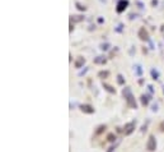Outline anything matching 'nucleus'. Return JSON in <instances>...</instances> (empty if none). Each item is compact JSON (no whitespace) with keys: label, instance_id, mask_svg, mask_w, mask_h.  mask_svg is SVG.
I'll return each instance as SVG.
<instances>
[{"label":"nucleus","instance_id":"nucleus-28","mask_svg":"<svg viewBox=\"0 0 164 152\" xmlns=\"http://www.w3.org/2000/svg\"><path fill=\"white\" fill-rule=\"evenodd\" d=\"M163 93H164V86H163Z\"/></svg>","mask_w":164,"mask_h":152},{"label":"nucleus","instance_id":"nucleus-16","mask_svg":"<svg viewBox=\"0 0 164 152\" xmlns=\"http://www.w3.org/2000/svg\"><path fill=\"white\" fill-rule=\"evenodd\" d=\"M134 68H135V70H136V74H137V76H141V74H143V69H141L140 65H135Z\"/></svg>","mask_w":164,"mask_h":152},{"label":"nucleus","instance_id":"nucleus-18","mask_svg":"<svg viewBox=\"0 0 164 152\" xmlns=\"http://www.w3.org/2000/svg\"><path fill=\"white\" fill-rule=\"evenodd\" d=\"M76 8H78L79 10H81V12H84V10L87 9L85 6H83V5H80V4H76Z\"/></svg>","mask_w":164,"mask_h":152},{"label":"nucleus","instance_id":"nucleus-20","mask_svg":"<svg viewBox=\"0 0 164 152\" xmlns=\"http://www.w3.org/2000/svg\"><path fill=\"white\" fill-rule=\"evenodd\" d=\"M87 72H88V68H85V69H84V70H81V72H80V73H79V76L81 77V76H84V74H85V73H87Z\"/></svg>","mask_w":164,"mask_h":152},{"label":"nucleus","instance_id":"nucleus-1","mask_svg":"<svg viewBox=\"0 0 164 152\" xmlns=\"http://www.w3.org/2000/svg\"><path fill=\"white\" fill-rule=\"evenodd\" d=\"M122 95H123V97L126 98V102H127V105L131 107V109H137V104H136V100H135L134 95H132V92H131V88L130 87H125L123 90H122Z\"/></svg>","mask_w":164,"mask_h":152},{"label":"nucleus","instance_id":"nucleus-22","mask_svg":"<svg viewBox=\"0 0 164 152\" xmlns=\"http://www.w3.org/2000/svg\"><path fill=\"white\" fill-rule=\"evenodd\" d=\"M122 27H123L122 24H118V26H117V28H116V32H121V31H122Z\"/></svg>","mask_w":164,"mask_h":152},{"label":"nucleus","instance_id":"nucleus-5","mask_svg":"<svg viewBox=\"0 0 164 152\" xmlns=\"http://www.w3.org/2000/svg\"><path fill=\"white\" fill-rule=\"evenodd\" d=\"M127 5H129L127 0H120L118 4H117V8H116L117 13H122V12H123V10L127 8Z\"/></svg>","mask_w":164,"mask_h":152},{"label":"nucleus","instance_id":"nucleus-24","mask_svg":"<svg viewBox=\"0 0 164 152\" xmlns=\"http://www.w3.org/2000/svg\"><path fill=\"white\" fill-rule=\"evenodd\" d=\"M148 88H149V91L151 92V93L154 92V88H153V86H150V84H149V86H148Z\"/></svg>","mask_w":164,"mask_h":152},{"label":"nucleus","instance_id":"nucleus-26","mask_svg":"<svg viewBox=\"0 0 164 152\" xmlns=\"http://www.w3.org/2000/svg\"><path fill=\"white\" fill-rule=\"evenodd\" d=\"M98 22L99 23H103V18H98Z\"/></svg>","mask_w":164,"mask_h":152},{"label":"nucleus","instance_id":"nucleus-4","mask_svg":"<svg viewBox=\"0 0 164 152\" xmlns=\"http://www.w3.org/2000/svg\"><path fill=\"white\" fill-rule=\"evenodd\" d=\"M137 36H139V37H140V40H143V41H149V33H148V31L145 30L144 27L139 30Z\"/></svg>","mask_w":164,"mask_h":152},{"label":"nucleus","instance_id":"nucleus-14","mask_svg":"<svg viewBox=\"0 0 164 152\" xmlns=\"http://www.w3.org/2000/svg\"><path fill=\"white\" fill-rule=\"evenodd\" d=\"M105 129H106V125H99L98 128H97V130H95V134H101V133H103L105 132Z\"/></svg>","mask_w":164,"mask_h":152},{"label":"nucleus","instance_id":"nucleus-8","mask_svg":"<svg viewBox=\"0 0 164 152\" xmlns=\"http://www.w3.org/2000/svg\"><path fill=\"white\" fill-rule=\"evenodd\" d=\"M102 86H103V88H105L107 92H109V93H116V88H113L112 86L107 84V83H105V82H103V84H102Z\"/></svg>","mask_w":164,"mask_h":152},{"label":"nucleus","instance_id":"nucleus-7","mask_svg":"<svg viewBox=\"0 0 164 152\" xmlns=\"http://www.w3.org/2000/svg\"><path fill=\"white\" fill-rule=\"evenodd\" d=\"M84 64H85V59L80 56V58H78V60L75 61V68H78V69H79V68H81Z\"/></svg>","mask_w":164,"mask_h":152},{"label":"nucleus","instance_id":"nucleus-25","mask_svg":"<svg viewBox=\"0 0 164 152\" xmlns=\"http://www.w3.org/2000/svg\"><path fill=\"white\" fill-rule=\"evenodd\" d=\"M151 4H153V5H156V4H158V1H156V0H153V1H151Z\"/></svg>","mask_w":164,"mask_h":152},{"label":"nucleus","instance_id":"nucleus-27","mask_svg":"<svg viewBox=\"0 0 164 152\" xmlns=\"http://www.w3.org/2000/svg\"><path fill=\"white\" fill-rule=\"evenodd\" d=\"M160 128H162V130L164 132V123H162V124H160Z\"/></svg>","mask_w":164,"mask_h":152},{"label":"nucleus","instance_id":"nucleus-11","mask_svg":"<svg viewBox=\"0 0 164 152\" xmlns=\"http://www.w3.org/2000/svg\"><path fill=\"white\" fill-rule=\"evenodd\" d=\"M108 76H109V72H108V70H102V72H99V73H98V77H99V78H102V79L107 78Z\"/></svg>","mask_w":164,"mask_h":152},{"label":"nucleus","instance_id":"nucleus-21","mask_svg":"<svg viewBox=\"0 0 164 152\" xmlns=\"http://www.w3.org/2000/svg\"><path fill=\"white\" fill-rule=\"evenodd\" d=\"M151 110H153V111H158V105H156V104H154V105L151 106Z\"/></svg>","mask_w":164,"mask_h":152},{"label":"nucleus","instance_id":"nucleus-23","mask_svg":"<svg viewBox=\"0 0 164 152\" xmlns=\"http://www.w3.org/2000/svg\"><path fill=\"white\" fill-rule=\"evenodd\" d=\"M146 128H148V125H146V124H145V125H143V127H141V132H145V130H146Z\"/></svg>","mask_w":164,"mask_h":152},{"label":"nucleus","instance_id":"nucleus-9","mask_svg":"<svg viewBox=\"0 0 164 152\" xmlns=\"http://www.w3.org/2000/svg\"><path fill=\"white\" fill-rule=\"evenodd\" d=\"M140 101H141V105H143V106H146V105L149 104V97L145 96V95H143V96L140 97Z\"/></svg>","mask_w":164,"mask_h":152},{"label":"nucleus","instance_id":"nucleus-17","mask_svg":"<svg viewBox=\"0 0 164 152\" xmlns=\"http://www.w3.org/2000/svg\"><path fill=\"white\" fill-rule=\"evenodd\" d=\"M108 49H109V44H102L101 45V50H103V51L108 50Z\"/></svg>","mask_w":164,"mask_h":152},{"label":"nucleus","instance_id":"nucleus-15","mask_svg":"<svg viewBox=\"0 0 164 152\" xmlns=\"http://www.w3.org/2000/svg\"><path fill=\"white\" fill-rule=\"evenodd\" d=\"M117 138L115 136V133H109L108 136H107V141H109V142H115Z\"/></svg>","mask_w":164,"mask_h":152},{"label":"nucleus","instance_id":"nucleus-3","mask_svg":"<svg viewBox=\"0 0 164 152\" xmlns=\"http://www.w3.org/2000/svg\"><path fill=\"white\" fill-rule=\"evenodd\" d=\"M135 125H136V122H130L127 123L125 127H123V133H125V136H130L132 132L135 130Z\"/></svg>","mask_w":164,"mask_h":152},{"label":"nucleus","instance_id":"nucleus-6","mask_svg":"<svg viewBox=\"0 0 164 152\" xmlns=\"http://www.w3.org/2000/svg\"><path fill=\"white\" fill-rule=\"evenodd\" d=\"M80 110L83 111V113H85V114H94V107L92 106V105H88V104H85V105H80Z\"/></svg>","mask_w":164,"mask_h":152},{"label":"nucleus","instance_id":"nucleus-2","mask_svg":"<svg viewBox=\"0 0 164 152\" xmlns=\"http://www.w3.org/2000/svg\"><path fill=\"white\" fill-rule=\"evenodd\" d=\"M146 148L148 151L154 152L156 150V139L154 136H149V139H148V143H146Z\"/></svg>","mask_w":164,"mask_h":152},{"label":"nucleus","instance_id":"nucleus-19","mask_svg":"<svg viewBox=\"0 0 164 152\" xmlns=\"http://www.w3.org/2000/svg\"><path fill=\"white\" fill-rule=\"evenodd\" d=\"M75 17H76V18H75V21H76V22H80V21H83V17H81V15H75Z\"/></svg>","mask_w":164,"mask_h":152},{"label":"nucleus","instance_id":"nucleus-13","mask_svg":"<svg viewBox=\"0 0 164 152\" xmlns=\"http://www.w3.org/2000/svg\"><path fill=\"white\" fill-rule=\"evenodd\" d=\"M150 73H151L153 79H155V81H156V79H159V72H158V70H155V69H151V72H150Z\"/></svg>","mask_w":164,"mask_h":152},{"label":"nucleus","instance_id":"nucleus-10","mask_svg":"<svg viewBox=\"0 0 164 152\" xmlns=\"http://www.w3.org/2000/svg\"><path fill=\"white\" fill-rule=\"evenodd\" d=\"M106 61L107 60H106L103 56H97V58L94 59V63H95V64H105Z\"/></svg>","mask_w":164,"mask_h":152},{"label":"nucleus","instance_id":"nucleus-12","mask_svg":"<svg viewBox=\"0 0 164 152\" xmlns=\"http://www.w3.org/2000/svg\"><path fill=\"white\" fill-rule=\"evenodd\" d=\"M117 83H118L120 86H123L125 84V78L122 74H117Z\"/></svg>","mask_w":164,"mask_h":152}]
</instances>
